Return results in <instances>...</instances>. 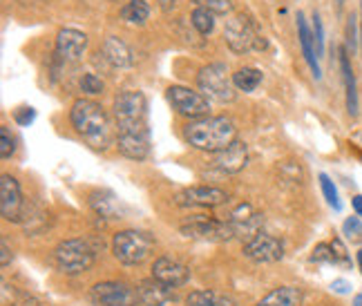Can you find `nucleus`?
<instances>
[{"label": "nucleus", "instance_id": "obj_5", "mask_svg": "<svg viewBox=\"0 0 362 306\" xmlns=\"http://www.w3.org/2000/svg\"><path fill=\"white\" fill-rule=\"evenodd\" d=\"M152 250H155V237L146 230L128 228L119 230L112 237V253L125 266H136L146 261Z\"/></svg>", "mask_w": 362, "mask_h": 306}, {"label": "nucleus", "instance_id": "obj_41", "mask_svg": "<svg viewBox=\"0 0 362 306\" xmlns=\"http://www.w3.org/2000/svg\"><path fill=\"white\" fill-rule=\"evenodd\" d=\"M351 206H354V211L358 217H362V194H356V197L351 199Z\"/></svg>", "mask_w": 362, "mask_h": 306}, {"label": "nucleus", "instance_id": "obj_9", "mask_svg": "<svg viewBox=\"0 0 362 306\" xmlns=\"http://www.w3.org/2000/svg\"><path fill=\"white\" fill-rule=\"evenodd\" d=\"M184 237L190 240H202V242H228L235 240V230L228 221H221V219H211V217H204L197 215L194 219H190L188 224H184L179 228Z\"/></svg>", "mask_w": 362, "mask_h": 306}, {"label": "nucleus", "instance_id": "obj_10", "mask_svg": "<svg viewBox=\"0 0 362 306\" xmlns=\"http://www.w3.org/2000/svg\"><path fill=\"white\" fill-rule=\"evenodd\" d=\"M244 257L255 264H275L284 257V242L269 233H257L244 244Z\"/></svg>", "mask_w": 362, "mask_h": 306}, {"label": "nucleus", "instance_id": "obj_39", "mask_svg": "<svg viewBox=\"0 0 362 306\" xmlns=\"http://www.w3.org/2000/svg\"><path fill=\"white\" fill-rule=\"evenodd\" d=\"M346 36H349V47L356 49V47H358V38H356V16L349 18V25H346Z\"/></svg>", "mask_w": 362, "mask_h": 306}, {"label": "nucleus", "instance_id": "obj_16", "mask_svg": "<svg viewBox=\"0 0 362 306\" xmlns=\"http://www.w3.org/2000/svg\"><path fill=\"white\" fill-rule=\"evenodd\" d=\"M226 221L233 226L235 237H246V242H248V240H253L257 233H262V221H264V217L259 213H255L250 204H240L228 215Z\"/></svg>", "mask_w": 362, "mask_h": 306}, {"label": "nucleus", "instance_id": "obj_17", "mask_svg": "<svg viewBox=\"0 0 362 306\" xmlns=\"http://www.w3.org/2000/svg\"><path fill=\"white\" fill-rule=\"evenodd\" d=\"M248 165V146L244 141H235L226 150H221L213 159V168L224 175H238Z\"/></svg>", "mask_w": 362, "mask_h": 306}, {"label": "nucleus", "instance_id": "obj_31", "mask_svg": "<svg viewBox=\"0 0 362 306\" xmlns=\"http://www.w3.org/2000/svg\"><path fill=\"white\" fill-rule=\"evenodd\" d=\"M194 5L204 7L208 11H213L215 16H226V13L233 11V3H230V0H194Z\"/></svg>", "mask_w": 362, "mask_h": 306}, {"label": "nucleus", "instance_id": "obj_14", "mask_svg": "<svg viewBox=\"0 0 362 306\" xmlns=\"http://www.w3.org/2000/svg\"><path fill=\"white\" fill-rule=\"evenodd\" d=\"M152 277L165 286L177 288L190 282V266H186L184 261H179L175 257L163 255L152 264Z\"/></svg>", "mask_w": 362, "mask_h": 306}, {"label": "nucleus", "instance_id": "obj_22", "mask_svg": "<svg viewBox=\"0 0 362 306\" xmlns=\"http://www.w3.org/2000/svg\"><path fill=\"white\" fill-rule=\"evenodd\" d=\"M90 206L92 211L99 215V217H105V219H121V201L115 192L110 190H94L90 194Z\"/></svg>", "mask_w": 362, "mask_h": 306}, {"label": "nucleus", "instance_id": "obj_37", "mask_svg": "<svg viewBox=\"0 0 362 306\" xmlns=\"http://www.w3.org/2000/svg\"><path fill=\"white\" fill-rule=\"evenodd\" d=\"M331 248H333V257H336V264L338 266H351V259H349V253H346V248L342 244V240H333L331 242Z\"/></svg>", "mask_w": 362, "mask_h": 306}, {"label": "nucleus", "instance_id": "obj_19", "mask_svg": "<svg viewBox=\"0 0 362 306\" xmlns=\"http://www.w3.org/2000/svg\"><path fill=\"white\" fill-rule=\"evenodd\" d=\"M298 38H300V47H302V57L306 65L311 67V72L315 78H322V69H320V59L315 54V40H313V30L306 23L304 13H298Z\"/></svg>", "mask_w": 362, "mask_h": 306}, {"label": "nucleus", "instance_id": "obj_27", "mask_svg": "<svg viewBox=\"0 0 362 306\" xmlns=\"http://www.w3.org/2000/svg\"><path fill=\"white\" fill-rule=\"evenodd\" d=\"M233 83L240 92H253L262 83V72L257 67H242L233 74Z\"/></svg>", "mask_w": 362, "mask_h": 306}, {"label": "nucleus", "instance_id": "obj_43", "mask_svg": "<svg viewBox=\"0 0 362 306\" xmlns=\"http://www.w3.org/2000/svg\"><path fill=\"white\" fill-rule=\"evenodd\" d=\"M356 261H358V269H360V273H362V248L356 253Z\"/></svg>", "mask_w": 362, "mask_h": 306}, {"label": "nucleus", "instance_id": "obj_33", "mask_svg": "<svg viewBox=\"0 0 362 306\" xmlns=\"http://www.w3.org/2000/svg\"><path fill=\"white\" fill-rule=\"evenodd\" d=\"M13 150H16V141H13V136L9 132V128L5 125H0V157L3 159H9L13 155Z\"/></svg>", "mask_w": 362, "mask_h": 306}, {"label": "nucleus", "instance_id": "obj_32", "mask_svg": "<svg viewBox=\"0 0 362 306\" xmlns=\"http://www.w3.org/2000/svg\"><path fill=\"white\" fill-rule=\"evenodd\" d=\"M81 90L86 92V94H90V96H96V94H103L105 83L99 76H96V74H83V78H81Z\"/></svg>", "mask_w": 362, "mask_h": 306}, {"label": "nucleus", "instance_id": "obj_13", "mask_svg": "<svg viewBox=\"0 0 362 306\" xmlns=\"http://www.w3.org/2000/svg\"><path fill=\"white\" fill-rule=\"evenodd\" d=\"M23 211H25V201H23L21 184L16 182V177L3 175L0 177V213H3V219L21 224Z\"/></svg>", "mask_w": 362, "mask_h": 306}, {"label": "nucleus", "instance_id": "obj_28", "mask_svg": "<svg viewBox=\"0 0 362 306\" xmlns=\"http://www.w3.org/2000/svg\"><path fill=\"white\" fill-rule=\"evenodd\" d=\"M190 23L192 27L197 30L202 36H208L213 30H215V13L213 11H208L204 7H197L192 11V16H190Z\"/></svg>", "mask_w": 362, "mask_h": 306}, {"label": "nucleus", "instance_id": "obj_38", "mask_svg": "<svg viewBox=\"0 0 362 306\" xmlns=\"http://www.w3.org/2000/svg\"><path fill=\"white\" fill-rule=\"evenodd\" d=\"M331 290H333V293H338V295H346V293H351V282H346V280H333L331 282Z\"/></svg>", "mask_w": 362, "mask_h": 306}, {"label": "nucleus", "instance_id": "obj_23", "mask_svg": "<svg viewBox=\"0 0 362 306\" xmlns=\"http://www.w3.org/2000/svg\"><path fill=\"white\" fill-rule=\"evenodd\" d=\"M117 148L125 159L132 161H144L150 155V139L146 136H128V134H117Z\"/></svg>", "mask_w": 362, "mask_h": 306}, {"label": "nucleus", "instance_id": "obj_36", "mask_svg": "<svg viewBox=\"0 0 362 306\" xmlns=\"http://www.w3.org/2000/svg\"><path fill=\"white\" fill-rule=\"evenodd\" d=\"M13 121H16L21 128H30V125L36 121V110L34 107H18L16 112H13Z\"/></svg>", "mask_w": 362, "mask_h": 306}, {"label": "nucleus", "instance_id": "obj_12", "mask_svg": "<svg viewBox=\"0 0 362 306\" xmlns=\"http://www.w3.org/2000/svg\"><path fill=\"white\" fill-rule=\"evenodd\" d=\"M92 300L99 306H136V288L125 282H99L92 288Z\"/></svg>", "mask_w": 362, "mask_h": 306}, {"label": "nucleus", "instance_id": "obj_20", "mask_svg": "<svg viewBox=\"0 0 362 306\" xmlns=\"http://www.w3.org/2000/svg\"><path fill=\"white\" fill-rule=\"evenodd\" d=\"M340 72H342V81H344V92H346V112L349 117H358L360 112V103H358V86H356V74L349 61V54L342 47L340 49Z\"/></svg>", "mask_w": 362, "mask_h": 306}, {"label": "nucleus", "instance_id": "obj_8", "mask_svg": "<svg viewBox=\"0 0 362 306\" xmlns=\"http://www.w3.org/2000/svg\"><path fill=\"white\" fill-rule=\"evenodd\" d=\"M165 99H168V103L177 110V114L186 117L190 121L211 117L208 114L211 112V101H208L202 92H194L184 86H170L165 90Z\"/></svg>", "mask_w": 362, "mask_h": 306}, {"label": "nucleus", "instance_id": "obj_40", "mask_svg": "<svg viewBox=\"0 0 362 306\" xmlns=\"http://www.w3.org/2000/svg\"><path fill=\"white\" fill-rule=\"evenodd\" d=\"M0 250H3V259H0V264H3V269H7L9 264H11V250H9V246H7L5 240L0 242Z\"/></svg>", "mask_w": 362, "mask_h": 306}, {"label": "nucleus", "instance_id": "obj_29", "mask_svg": "<svg viewBox=\"0 0 362 306\" xmlns=\"http://www.w3.org/2000/svg\"><path fill=\"white\" fill-rule=\"evenodd\" d=\"M320 188H322V194H325V199H327V204L333 208V211H342V201H340V194H338V188H336V184L331 182V177L329 175H320Z\"/></svg>", "mask_w": 362, "mask_h": 306}, {"label": "nucleus", "instance_id": "obj_44", "mask_svg": "<svg viewBox=\"0 0 362 306\" xmlns=\"http://www.w3.org/2000/svg\"><path fill=\"white\" fill-rule=\"evenodd\" d=\"M354 306H362V295H356L354 298Z\"/></svg>", "mask_w": 362, "mask_h": 306}, {"label": "nucleus", "instance_id": "obj_3", "mask_svg": "<svg viewBox=\"0 0 362 306\" xmlns=\"http://www.w3.org/2000/svg\"><path fill=\"white\" fill-rule=\"evenodd\" d=\"M112 112H115V121H117V134L150 139L148 99H146L144 92H139V90L121 92L115 99Z\"/></svg>", "mask_w": 362, "mask_h": 306}, {"label": "nucleus", "instance_id": "obj_15", "mask_svg": "<svg viewBox=\"0 0 362 306\" xmlns=\"http://www.w3.org/2000/svg\"><path fill=\"white\" fill-rule=\"evenodd\" d=\"M88 34H83L81 30L74 27H65L57 34V57L63 63H76L83 59V54L88 49Z\"/></svg>", "mask_w": 362, "mask_h": 306}, {"label": "nucleus", "instance_id": "obj_46", "mask_svg": "<svg viewBox=\"0 0 362 306\" xmlns=\"http://www.w3.org/2000/svg\"><path fill=\"white\" fill-rule=\"evenodd\" d=\"M336 5H338V9H342V5H344V0H336Z\"/></svg>", "mask_w": 362, "mask_h": 306}, {"label": "nucleus", "instance_id": "obj_11", "mask_svg": "<svg viewBox=\"0 0 362 306\" xmlns=\"http://www.w3.org/2000/svg\"><path fill=\"white\" fill-rule=\"evenodd\" d=\"M228 201V192L217 186H190L175 194V204L181 208H215Z\"/></svg>", "mask_w": 362, "mask_h": 306}, {"label": "nucleus", "instance_id": "obj_26", "mask_svg": "<svg viewBox=\"0 0 362 306\" xmlns=\"http://www.w3.org/2000/svg\"><path fill=\"white\" fill-rule=\"evenodd\" d=\"M121 18L130 25H144L150 18V5L146 0H128L123 7H121Z\"/></svg>", "mask_w": 362, "mask_h": 306}, {"label": "nucleus", "instance_id": "obj_2", "mask_svg": "<svg viewBox=\"0 0 362 306\" xmlns=\"http://www.w3.org/2000/svg\"><path fill=\"white\" fill-rule=\"evenodd\" d=\"M186 141L202 152H221L238 141V128L228 117H204L194 119L184 128Z\"/></svg>", "mask_w": 362, "mask_h": 306}, {"label": "nucleus", "instance_id": "obj_45", "mask_svg": "<svg viewBox=\"0 0 362 306\" xmlns=\"http://www.w3.org/2000/svg\"><path fill=\"white\" fill-rule=\"evenodd\" d=\"M360 52H362V16H360Z\"/></svg>", "mask_w": 362, "mask_h": 306}, {"label": "nucleus", "instance_id": "obj_42", "mask_svg": "<svg viewBox=\"0 0 362 306\" xmlns=\"http://www.w3.org/2000/svg\"><path fill=\"white\" fill-rule=\"evenodd\" d=\"M159 7L163 11H173L177 7V0H159Z\"/></svg>", "mask_w": 362, "mask_h": 306}, {"label": "nucleus", "instance_id": "obj_4", "mask_svg": "<svg viewBox=\"0 0 362 306\" xmlns=\"http://www.w3.org/2000/svg\"><path fill=\"white\" fill-rule=\"evenodd\" d=\"M224 38L235 54L262 52L269 47V40L259 34L253 18L244 11H235L228 16V20L224 23Z\"/></svg>", "mask_w": 362, "mask_h": 306}, {"label": "nucleus", "instance_id": "obj_21", "mask_svg": "<svg viewBox=\"0 0 362 306\" xmlns=\"http://www.w3.org/2000/svg\"><path fill=\"white\" fill-rule=\"evenodd\" d=\"M101 54L103 59L112 65V67H119V69H125V67H132L134 63V57H132V49L119 40L117 36H107L105 43L101 47Z\"/></svg>", "mask_w": 362, "mask_h": 306}, {"label": "nucleus", "instance_id": "obj_35", "mask_svg": "<svg viewBox=\"0 0 362 306\" xmlns=\"http://www.w3.org/2000/svg\"><path fill=\"white\" fill-rule=\"evenodd\" d=\"M311 261H315V264H336L331 244H317L313 248V253H311Z\"/></svg>", "mask_w": 362, "mask_h": 306}, {"label": "nucleus", "instance_id": "obj_34", "mask_svg": "<svg viewBox=\"0 0 362 306\" xmlns=\"http://www.w3.org/2000/svg\"><path fill=\"white\" fill-rule=\"evenodd\" d=\"M313 40H315L317 59H322V54H325V27H322V20H320V13H313Z\"/></svg>", "mask_w": 362, "mask_h": 306}, {"label": "nucleus", "instance_id": "obj_24", "mask_svg": "<svg viewBox=\"0 0 362 306\" xmlns=\"http://www.w3.org/2000/svg\"><path fill=\"white\" fill-rule=\"evenodd\" d=\"M302 290L298 286H277L269 295H264L257 306H302Z\"/></svg>", "mask_w": 362, "mask_h": 306}, {"label": "nucleus", "instance_id": "obj_25", "mask_svg": "<svg viewBox=\"0 0 362 306\" xmlns=\"http://www.w3.org/2000/svg\"><path fill=\"white\" fill-rule=\"evenodd\" d=\"M186 306H238V302L228 293H221V290L199 288V290H192L186 298Z\"/></svg>", "mask_w": 362, "mask_h": 306}, {"label": "nucleus", "instance_id": "obj_1", "mask_svg": "<svg viewBox=\"0 0 362 306\" xmlns=\"http://www.w3.org/2000/svg\"><path fill=\"white\" fill-rule=\"evenodd\" d=\"M69 121H72L76 134L86 139L94 150H107L112 143H117L115 125L101 103L92 99L74 101L72 110H69Z\"/></svg>", "mask_w": 362, "mask_h": 306}, {"label": "nucleus", "instance_id": "obj_18", "mask_svg": "<svg viewBox=\"0 0 362 306\" xmlns=\"http://www.w3.org/2000/svg\"><path fill=\"white\" fill-rule=\"evenodd\" d=\"M136 293H139V302L144 306H168L177 300L175 290L155 280V277H148V280L139 282Z\"/></svg>", "mask_w": 362, "mask_h": 306}, {"label": "nucleus", "instance_id": "obj_6", "mask_svg": "<svg viewBox=\"0 0 362 306\" xmlns=\"http://www.w3.org/2000/svg\"><path fill=\"white\" fill-rule=\"evenodd\" d=\"M197 86L199 92L208 101L215 103H233L238 99V88H235L233 76L228 74V67L224 63H211L204 65L197 74Z\"/></svg>", "mask_w": 362, "mask_h": 306}, {"label": "nucleus", "instance_id": "obj_30", "mask_svg": "<svg viewBox=\"0 0 362 306\" xmlns=\"http://www.w3.org/2000/svg\"><path fill=\"white\" fill-rule=\"evenodd\" d=\"M342 235L354 244H362V221L360 217H349L342 224Z\"/></svg>", "mask_w": 362, "mask_h": 306}, {"label": "nucleus", "instance_id": "obj_7", "mask_svg": "<svg viewBox=\"0 0 362 306\" xmlns=\"http://www.w3.org/2000/svg\"><path fill=\"white\" fill-rule=\"evenodd\" d=\"M57 266L67 275L86 273L96 261V248L88 240H65L54 250Z\"/></svg>", "mask_w": 362, "mask_h": 306}]
</instances>
